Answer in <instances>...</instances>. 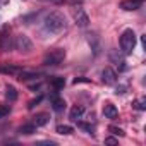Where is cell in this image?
Listing matches in <instances>:
<instances>
[{
    "mask_svg": "<svg viewBox=\"0 0 146 146\" xmlns=\"http://www.w3.org/2000/svg\"><path fill=\"white\" fill-rule=\"evenodd\" d=\"M43 28H45V31L46 33H50V35H58V33H62L65 28H67V21H65V16L62 14V12H50L46 17H45V21H43Z\"/></svg>",
    "mask_w": 146,
    "mask_h": 146,
    "instance_id": "obj_1",
    "label": "cell"
},
{
    "mask_svg": "<svg viewBox=\"0 0 146 146\" xmlns=\"http://www.w3.org/2000/svg\"><path fill=\"white\" fill-rule=\"evenodd\" d=\"M119 43H120L122 53H124V55H131L132 50H134V46H136V35H134V31H132V29H125V31L120 35Z\"/></svg>",
    "mask_w": 146,
    "mask_h": 146,
    "instance_id": "obj_2",
    "label": "cell"
},
{
    "mask_svg": "<svg viewBox=\"0 0 146 146\" xmlns=\"http://www.w3.org/2000/svg\"><path fill=\"white\" fill-rule=\"evenodd\" d=\"M64 58H65V50L64 48H57V50H52L50 53L45 55L43 64L45 65H58V64L64 62Z\"/></svg>",
    "mask_w": 146,
    "mask_h": 146,
    "instance_id": "obj_3",
    "label": "cell"
},
{
    "mask_svg": "<svg viewBox=\"0 0 146 146\" xmlns=\"http://www.w3.org/2000/svg\"><path fill=\"white\" fill-rule=\"evenodd\" d=\"M14 46H16V50H19L21 53H29V52L33 50V41H31L26 35H19V36H16Z\"/></svg>",
    "mask_w": 146,
    "mask_h": 146,
    "instance_id": "obj_4",
    "label": "cell"
},
{
    "mask_svg": "<svg viewBox=\"0 0 146 146\" xmlns=\"http://www.w3.org/2000/svg\"><path fill=\"white\" fill-rule=\"evenodd\" d=\"M72 16H74V21H76V24L79 28H86L90 24V17L84 12V9H81V7H76L74 11H72Z\"/></svg>",
    "mask_w": 146,
    "mask_h": 146,
    "instance_id": "obj_5",
    "label": "cell"
},
{
    "mask_svg": "<svg viewBox=\"0 0 146 146\" xmlns=\"http://www.w3.org/2000/svg\"><path fill=\"white\" fill-rule=\"evenodd\" d=\"M102 81L105 84H115L117 83V72L112 67H105L102 70Z\"/></svg>",
    "mask_w": 146,
    "mask_h": 146,
    "instance_id": "obj_6",
    "label": "cell"
},
{
    "mask_svg": "<svg viewBox=\"0 0 146 146\" xmlns=\"http://www.w3.org/2000/svg\"><path fill=\"white\" fill-rule=\"evenodd\" d=\"M143 4V0H122L120 2V9L124 11H137Z\"/></svg>",
    "mask_w": 146,
    "mask_h": 146,
    "instance_id": "obj_7",
    "label": "cell"
},
{
    "mask_svg": "<svg viewBox=\"0 0 146 146\" xmlns=\"http://www.w3.org/2000/svg\"><path fill=\"white\" fill-rule=\"evenodd\" d=\"M83 115H84V107H81V105L72 107L70 112H69V119H70V120H74V122H78Z\"/></svg>",
    "mask_w": 146,
    "mask_h": 146,
    "instance_id": "obj_8",
    "label": "cell"
},
{
    "mask_svg": "<svg viewBox=\"0 0 146 146\" xmlns=\"http://www.w3.org/2000/svg\"><path fill=\"white\" fill-rule=\"evenodd\" d=\"M50 122V115L48 113H36L35 117H33V124L36 125V127H43V125H46Z\"/></svg>",
    "mask_w": 146,
    "mask_h": 146,
    "instance_id": "obj_9",
    "label": "cell"
},
{
    "mask_svg": "<svg viewBox=\"0 0 146 146\" xmlns=\"http://www.w3.org/2000/svg\"><path fill=\"white\" fill-rule=\"evenodd\" d=\"M103 115H105L107 119H115V117L119 115V110H117V107H115V105L107 103V105L103 107Z\"/></svg>",
    "mask_w": 146,
    "mask_h": 146,
    "instance_id": "obj_10",
    "label": "cell"
},
{
    "mask_svg": "<svg viewBox=\"0 0 146 146\" xmlns=\"http://www.w3.org/2000/svg\"><path fill=\"white\" fill-rule=\"evenodd\" d=\"M36 125L33 124V122H29V124H24V125H21L19 129H17V132L19 134H24V136H31V134H35L36 132Z\"/></svg>",
    "mask_w": 146,
    "mask_h": 146,
    "instance_id": "obj_11",
    "label": "cell"
},
{
    "mask_svg": "<svg viewBox=\"0 0 146 146\" xmlns=\"http://www.w3.org/2000/svg\"><path fill=\"white\" fill-rule=\"evenodd\" d=\"M110 60L117 64L119 70H125V67H127V65H125V60H124V57H120V55H117L115 52H112V53H110Z\"/></svg>",
    "mask_w": 146,
    "mask_h": 146,
    "instance_id": "obj_12",
    "label": "cell"
},
{
    "mask_svg": "<svg viewBox=\"0 0 146 146\" xmlns=\"http://www.w3.org/2000/svg\"><path fill=\"white\" fill-rule=\"evenodd\" d=\"M5 96L9 102H16L17 100V90L12 86V84H7L5 86Z\"/></svg>",
    "mask_w": 146,
    "mask_h": 146,
    "instance_id": "obj_13",
    "label": "cell"
},
{
    "mask_svg": "<svg viewBox=\"0 0 146 146\" xmlns=\"http://www.w3.org/2000/svg\"><path fill=\"white\" fill-rule=\"evenodd\" d=\"M52 107H53V110L55 112H62V110H65V102L62 100V98H52Z\"/></svg>",
    "mask_w": 146,
    "mask_h": 146,
    "instance_id": "obj_14",
    "label": "cell"
},
{
    "mask_svg": "<svg viewBox=\"0 0 146 146\" xmlns=\"http://www.w3.org/2000/svg\"><path fill=\"white\" fill-rule=\"evenodd\" d=\"M11 48V40H9V36L5 35V33H2L0 35V50H9Z\"/></svg>",
    "mask_w": 146,
    "mask_h": 146,
    "instance_id": "obj_15",
    "label": "cell"
},
{
    "mask_svg": "<svg viewBox=\"0 0 146 146\" xmlns=\"http://www.w3.org/2000/svg\"><path fill=\"white\" fill-rule=\"evenodd\" d=\"M50 84L58 91V90H62V88L65 86V79H64V78H52V79H50Z\"/></svg>",
    "mask_w": 146,
    "mask_h": 146,
    "instance_id": "obj_16",
    "label": "cell"
},
{
    "mask_svg": "<svg viewBox=\"0 0 146 146\" xmlns=\"http://www.w3.org/2000/svg\"><path fill=\"white\" fill-rule=\"evenodd\" d=\"M57 132H58V134H64V136H69V134H72V132H74V129H72L70 125L60 124V125H57Z\"/></svg>",
    "mask_w": 146,
    "mask_h": 146,
    "instance_id": "obj_17",
    "label": "cell"
},
{
    "mask_svg": "<svg viewBox=\"0 0 146 146\" xmlns=\"http://www.w3.org/2000/svg\"><path fill=\"white\" fill-rule=\"evenodd\" d=\"M19 69L17 67H14V65H0V72L2 74H16Z\"/></svg>",
    "mask_w": 146,
    "mask_h": 146,
    "instance_id": "obj_18",
    "label": "cell"
},
{
    "mask_svg": "<svg viewBox=\"0 0 146 146\" xmlns=\"http://www.w3.org/2000/svg\"><path fill=\"white\" fill-rule=\"evenodd\" d=\"M132 107H134L136 110H146V100H144V98L134 100V102H132Z\"/></svg>",
    "mask_w": 146,
    "mask_h": 146,
    "instance_id": "obj_19",
    "label": "cell"
},
{
    "mask_svg": "<svg viewBox=\"0 0 146 146\" xmlns=\"http://www.w3.org/2000/svg\"><path fill=\"white\" fill-rule=\"evenodd\" d=\"M40 74H36V72H21V76H19V79H24V81H28V79H36Z\"/></svg>",
    "mask_w": 146,
    "mask_h": 146,
    "instance_id": "obj_20",
    "label": "cell"
},
{
    "mask_svg": "<svg viewBox=\"0 0 146 146\" xmlns=\"http://www.w3.org/2000/svg\"><path fill=\"white\" fill-rule=\"evenodd\" d=\"M78 125H79L81 129H84V131H88L90 134H93V132H95V127H93L91 124H84V122H78Z\"/></svg>",
    "mask_w": 146,
    "mask_h": 146,
    "instance_id": "obj_21",
    "label": "cell"
},
{
    "mask_svg": "<svg viewBox=\"0 0 146 146\" xmlns=\"http://www.w3.org/2000/svg\"><path fill=\"white\" fill-rule=\"evenodd\" d=\"M108 131H110V132H112L113 136H120V137L124 136V131H122L120 127H115V125H110V127H108Z\"/></svg>",
    "mask_w": 146,
    "mask_h": 146,
    "instance_id": "obj_22",
    "label": "cell"
},
{
    "mask_svg": "<svg viewBox=\"0 0 146 146\" xmlns=\"http://www.w3.org/2000/svg\"><path fill=\"white\" fill-rule=\"evenodd\" d=\"M41 100H43V96H38V98H35V100H31V102L28 103V108H29V110H33V108H35V107H36V105H38V103L41 102Z\"/></svg>",
    "mask_w": 146,
    "mask_h": 146,
    "instance_id": "obj_23",
    "label": "cell"
},
{
    "mask_svg": "<svg viewBox=\"0 0 146 146\" xmlns=\"http://www.w3.org/2000/svg\"><path fill=\"white\" fill-rule=\"evenodd\" d=\"M11 112V108L9 107H5V105H0V119H4L7 113Z\"/></svg>",
    "mask_w": 146,
    "mask_h": 146,
    "instance_id": "obj_24",
    "label": "cell"
},
{
    "mask_svg": "<svg viewBox=\"0 0 146 146\" xmlns=\"http://www.w3.org/2000/svg\"><path fill=\"white\" fill-rule=\"evenodd\" d=\"M125 91H127V86H124V84H119L115 88V95H124Z\"/></svg>",
    "mask_w": 146,
    "mask_h": 146,
    "instance_id": "obj_25",
    "label": "cell"
},
{
    "mask_svg": "<svg viewBox=\"0 0 146 146\" xmlns=\"http://www.w3.org/2000/svg\"><path fill=\"white\" fill-rule=\"evenodd\" d=\"M105 144H119V139H115V137H105Z\"/></svg>",
    "mask_w": 146,
    "mask_h": 146,
    "instance_id": "obj_26",
    "label": "cell"
},
{
    "mask_svg": "<svg viewBox=\"0 0 146 146\" xmlns=\"http://www.w3.org/2000/svg\"><path fill=\"white\" fill-rule=\"evenodd\" d=\"M78 83H90V79H86V78H76L74 84H78Z\"/></svg>",
    "mask_w": 146,
    "mask_h": 146,
    "instance_id": "obj_27",
    "label": "cell"
},
{
    "mask_svg": "<svg viewBox=\"0 0 146 146\" xmlns=\"http://www.w3.org/2000/svg\"><path fill=\"white\" fill-rule=\"evenodd\" d=\"M29 88H31V90H33V91H36V90H40V83H38V84H31V86H29Z\"/></svg>",
    "mask_w": 146,
    "mask_h": 146,
    "instance_id": "obj_28",
    "label": "cell"
}]
</instances>
